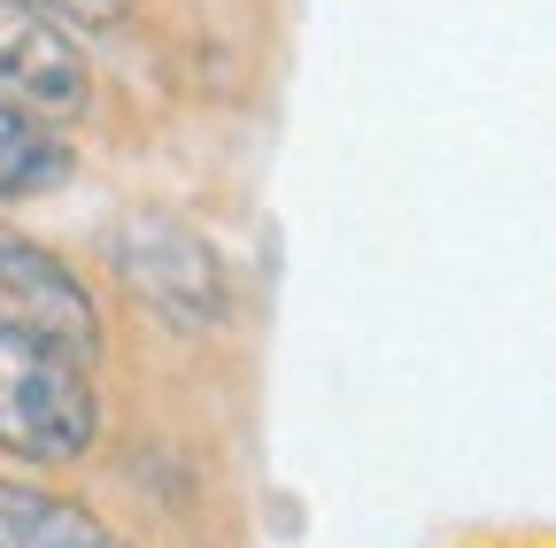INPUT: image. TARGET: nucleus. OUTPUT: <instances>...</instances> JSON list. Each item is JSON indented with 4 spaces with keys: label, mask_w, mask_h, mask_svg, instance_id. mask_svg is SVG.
<instances>
[{
    "label": "nucleus",
    "mask_w": 556,
    "mask_h": 548,
    "mask_svg": "<svg viewBox=\"0 0 556 548\" xmlns=\"http://www.w3.org/2000/svg\"><path fill=\"white\" fill-rule=\"evenodd\" d=\"M101 441L93 371L24 332H0V456L24 463H78Z\"/></svg>",
    "instance_id": "1"
},
{
    "label": "nucleus",
    "mask_w": 556,
    "mask_h": 548,
    "mask_svg": "<svg viewBox=\"0 0 556 548\" xmlns=\"http://www.w3.org/2000/svg\"><path fill=\"white\" fill-rule=\"evenodd\" d=\"M109 263L170 332H217L232 317L225 255L170 209H124L109 232Z\"/></svg>",
    "instance_id": "2"
},
{
    "label": "nucleus",
    "mask_w": 556,
    "mask_h": 548,
    "mask_svg": "<svg viewBox=\"0 0 556 548\" xmlns=\"http://www.w3.org/2000/svg\"><path fill=\"white\" fill-rule=\"evenodd\" d=\"M0 332H24L86 371L101 356V309H93L86 279L24 232H0Z\"/></svg>",
    "instance_id": "3"
},
{
    "label": "nucleus",
    "mask_w": 556,
    "mask_h": 548,
    "mask_svg": "<svg viewBox=\"0 0 556 548\" xmlns=\"http://www.w3.org/2000/svg\"><path fill=\"white\" fill-rule=\"evenodd\" d=\"M0 101L39 116V124H70L93 101L78 39L62 24H47L39 9H24V0H0Z\"/></svg>",
    "instance_id": "4"
},
{
    "label": "nucleus",
    "mask_w": 556,
    "mask_h": 548,
    "mask_svg": "<svg viewBox=\"0 0 556 548\" xmlns=\"http://www.w3.org/2000/svg\"><path fill=\"white\" fill-rule=\"evenodd\" d=\"M0 548H131L116 525H101L86 502L0 479Z\"/></svg>",
    "instance_id": "5"
},
{
    "label": "nucleus",
    "mask_w": 556,
    "mask_h": 548,
    "mask_svg": "<svg viewBox=\"0 0 556 548\" xmlns=\"http://www.w3.org/2000/svg\"><path fill=\"white\" fill-rule=\"evenodd\" d=\"M70 178V148L24 109L0 101V201H31V193H54Z\"/></svg>",
    "instance_id": "6"
},
{
    "label": "nucleus",
    "mask_w": 556,
    "mask_h": 548,
    "mask_svg": "<svg viewBox=\"0 0 556 548\" xmlns=\"http://www.w3.org/2000/svg\"><path fill=\"white\" fill-rule=\"evenodd\" d=\"M24 9H39L62 31H116L131 16V0H24Z\"/></svg>",
    "instance_id": "7"
}]
</instances>
